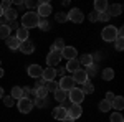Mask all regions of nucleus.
Returning <instances> with one entry per match:
<instances>
[{
	"label": "nucleus",
	"instance_id": "25",
	"mask_svg": "<svg viewBox=\"0 0 124 122\" xmlns=\"http://www.w3.org/2000/svg\"><path fill=\"white\" fill-rule=\"evenodd\" d=\"M78 61H79V66H91V65H93L91 55H88V53H86V55H83V56L79 58Z\"/></svg>",
	"mask_w": 124,
	"mask_h": 122
},
{
	"label": "nucleus",
	"instance_id": "51",
	"mask_svg": "<svg viewBox=\"0 0 124 122\" xmlns=\"http://www.w3.org/2000/svg\"><path fill=\"white\" fill-rule=\"evenodd\" d=\"M0 17H3V10H2V7H0Z\"/></svg>",
	"mask_w": 124,
	"mask_h": 122
},
{
	"label": "nucleus",
	"instance_id": "37",
	"mask_svg": "<svg viewBox=\"0 0 124 122\" xmlns=\"http://www.w3.org/2000/svg\"><path fill=\"white\" fill-rule=\"evenodd\" d=\"M2 99H3V104H5L7 107H12V106L15 104V99H13L12 96H3Z\"/></svg>",
	"mask_w": 124,
	"mask_h": 122
},
{
	"label": "nucleus",
	"instance_id": "5",
	"mask_svg": "<svg viewBox=\"0 0 124 122\" xmlns=\"http://www.w3.org/2000/svg\"><path fill=\"white\" fill-rule=\"evenodd\" d=\"M17 107H18V111L22 114H28L33 109V101L30 97H22V99H18V102H17Z\"/></svg>",
	"mask_w": 124,
	"mask_h": 122
},
{
	"label": "nucleus",
	"instance_id": "11",
	"mask_svg": "<svg viewBox=\"0 0 124 122\" xmlns=\"http://www.w3.org/2000/svg\"><path fill=\"white\" fill-rule=\"evenodd\" d=\"M76 56H78V51L75 46H65L61 50V58H66L68 61L70 59H76Z\"/></svg>",
	"mask_w": 124,
	"mask_h": 122
},
{
	"label": "nucleus",
	"instance_id": "16",
	"mask_svg": "<svg viewBox=\"0 0 124 122\" xmlns=\"http://www.w3.org/2000/svg\"><path fill=\"white\" fill-rule=\"evenodd\" d=\"M123 107H124V97L123 96H114V99L111 101V109L123 111Z\"/></svg>",
	"mask_w": 124,
	"mask_h": 122
},
{
	"label": "nucleus",
	"instance_id": "32",
	"mask_svg": "<svg viewBox=\"0 0 124 122\" xmlns=\"http://www.w3.org/2000/svg\"><path fill=\"white\" fill-rule=\"evenodd\" d=\"M50 104V101H48V97H45V99H40V97H35V102H33V106H37V107H40V109H43L45 106H48Z\"/></svg>",
	"mask_w": 124,
	"mask_h": 122
},
{
	"label": "nucleus",
	"instance_id": "20",
	"mask_svg": "<svg viewBox=\"0 0 124 122\" xmlns=\"http://www.w3.org/2000/svg\"><path fill=\"white\" fill-rule=\"evenodd\" d=\"M5 41H7V46H8L10 50H18L20 48V41L17 40V36H12V35H10Z\"/></svg>",
	"mask_w": 124,
	"mask_h": 122
},
{
	"label": "nucleus",
	"instance_id": "22",
	"mask_svg": "<svg viewBox=\"0 0 124 122\" xmlns=\"http://www.w3.org/2000/svg\"><path fill=\"white\" fill-rule=\"evenodd\" d=\"M108 12H109V15H111V17H119V15L123 13V5L114 3V5H111V8L108 10Z\"/></svg>",
	"mask_w": 124,
	"mask_h": 122
},
{
	"label": "nucleus",
	"instance_id": "6",
	"mask_svg": "<svg viewBox=\"0 0 124 122\" xmlns=\"http://www.w3.org/2000/svg\"><path fill=\"white\" fill-rule=\"evenodd\" d=\"M75 84H76V83L71 79V76H63V78L58 81V89L70 93L71 89H75Z\"/></svg>",
	"mask_w": 124,
	"mask_h": 122
},
{
	"label": "nucleus",
	"instance_id": "10",
	"mask_svg": "<svg viewBox=\"0 0 124 122\" xmlns=\"http://www.w3.org/2000/svg\"><path fill=\"white\" fill-rule=\"evenodd\" d=\"M71 79H73L75 83H79V84H85L86 81H89V79H88V74H86V71L83 68L76 69V71L73 73V76H71Z\"/></svg>",
	"mask_w": 124,
	"mask_h": 122
},
{
	"label": "nucleus",
	"instance_id": "45",
	"mask_svg": "<svg viewBox=\"0 0 124 122\" xmlns=\"http://www.w3.org/2000/svg\"><path fill=\"white\" fill-rule=\"evenodd\" d=\"M114 99V93H106V99L104 101H108V102H111Z\"/></svg>",
	"mask_w": 124,
	"mask_h": 122
},
{
	"label": "nucleus",
	"instance_id": "50",
	"mask_svg": "<svg viewBox=\"0 0 124 122\" xmlns=\"http://www.w3.org/2000/svg\"><path fill=\"white\" fill-rule=\"evenodd\" d=\"M3 74H5V73H3V69L0 68V78H3Z\"/></svg>",
	"mask_w": 124,
	"mask_h": 122
},
{
	"label": "nucleus",
	"instance_id": "13",
	"mask_svg": "<svg viewBox=\"0 0 124 122\" xmlns=\"http://www.w3.org/2000/svg\"><path fill=\"white\" fill-rule=\"evenodd\" d=\"M18 50L23 53V55H31V53L35 51V45H33L30 40H27V41H22V43H20Z\"/></svg>",
	"mask_w": 124,
	"mask_h": 122
},
{
	"label": "nucleus",
	"instance_id": "47",
	"mask_svg": "<svg viewBox=\"0 0 124 122\" xmlns=\"http://www.w3.org/2000/svg\"><path fill=\"white\" fill-rule=\"evenodd\" d=\"M12 3H15V5H23V0H12Z\"/></svg>",
	"mask_w": 124,
	"mask_h": 122
},
{
	"label": "nucleus",
	"instance_id": "35",
	"mask_svg": "<svg viewBox=\"0 0 124 122\" xmlns=\"http://www.w3.org/2000/svg\"><path fill=\"white\" fill-rule=\"evenodd\" d=\"M109 121L111 122H124V117L121 112H113L111 114V117H109Z\"/></svg>",
	"mask_w": 124,
	"mask_h": 122
},
{
	"label": "nucleus",
	"instance_id": "9",
	"mask_svg": "<svg viewBox=\"0 0 124 122\" xmlns=\"http://www.w3.org/2000/svg\"><path fill=\"white\" fill-rule=\"evenodd\" d=\"M66 112H68V117H70V119L76 121V119H79V117H81V114H83V109H81V106L71 104V106H68Z\"/></svg>",
	"mask_w": 124,
	"mask_h": 122
},
{
	"label": "nucleus",
	"instance_id": "29",
	"mask_svg": "<svg viewBox=\"0 0 124 122\" xmlns=\"http://www.w3.org/2000/svg\"><path fill=\"white\" fill-rule=\"evenodd\" d=\"M10 96H12L13 99H17V101H18V99H22V97H23V94H22V87H20V86L12 87V94H10Z\"/></svg>",
	"mask_w": 124,
	"mask_h": 122
},
{
	"label": "nucleus",
	"instance_id": "2",
	"mask_svg": "<svg viewBox=\"0 0 124 122\" xmlns=\"http://www.w3.org/2000/svg\"><path fill=\"white\" fill-rule=\"evenodd\" d=\"M101 38H103L104 41H108V43L116 41V38H117V27H114V25H108V27H104L103 31H101Z\"/></svg>",
	"mask_w": 124,
	"mask_h": 122
},
{
	"label": "nucleus",
	"instance_id": "33",
	"mask_svg": "<svg viewBox=\"0 0 124 122\" xmlns=\"http://www.w3.org/2000/svg\"><path fill=\"white\" fill-rule=\"evenodd\" d=\"M38 28L41 30V31H48V30L51 28V27H50V22H48L46 18H40V22H38Z\"/></svg>",
	"mask_w": 124,
	"mask_h": 122
},
{
	"label": "nucleus",
	"instance_id": "15",
	"mask_svg": "<svg viewBox=\"0 0 124 122\" xmlns=\"http://www.w3.org/2000/svg\"><path fill=\"white\" fill-rule=\"evenodd\" d=\"M51 114H53V117H55L56 121H63V119H66V117H68L66 109H65V107H61V106H58V107H55Z\"/></svg>",
	"mask_w": 124,
	"mask_h": 122
},
{
	"label": "nucleus",
	"instance_id": "36",
	"mask_svg": "<svg viewBox=\"0 0 124 122\" xmlns=\"http://www.w3.org/2000/svg\"><path fill=\"white\" fill-rule=\"evenodd\" d=\"M55 20H56L58 23H63V22H68V17L65 12H60V13H56L55 15Z\"/></svg>",
	"mask_w": 124,
	"mask_h": 122
},
{
	"label": "nucleus",
	"instance_id": "49",
	"mask_svg": "<svg viewBox=\"0 0 124 122\" xmlns=\"http://www.w3.org/2000/svg\"><path fill=\"white\" fill-rule=\"evenodd\" d=\"M2 97H3V87L0 86V99H2Z\"/></svg>",
	"mask_w": 124,
	"mask_h": 122
},
{
	"label": "nucleus",
	"instance_id": "12",
	"mask_svg": "<svg viewBox=\"0 0 124 122\" xmlns=\"http://www.w3.org/2000/svg\"><path fill=\"white\" fill-rule=\"evenodd\" d=\"M55 78H56V69H55V68H50V66H48V68H45V69L41 71V79H43L45 83H46V81H53Z\"/></svg>",
	"mask_w": 124,
	"mask_h": 122
},
{
	"label": "nucleus",
	"instance_id": "39",
	"mask_svg": "<svg viewBox=\"0 0 124 122\" xmlns=\"http://www.w3.org/2000/svg\"><path fill=\"white\" fill-rule=\"evenodd\" d=\"M88 18H89V22H93V23H96V22H99V13H98V12H91Z\"/></svg>",
	"mask_w": 124,
	"mask_h": 122
},
{
	"label": "nucleus",
	"instance_id": "41",
	"mask_svg": "<svg viewBox=\"0 0 124 122\" xmlns=\"http://www.w3.org/2000/svg\"><path fill=\"white\" fill-rule=\"evenodd\" d=\"M0 7H2L3 12H5V10H8V8H12V0H3V2L0 3Z\"/></svg>",
	"mask_w": 124,
	"mask_h": 122
},
{
	"label": "nucleus",
	"instance_id": "43",
	"mask_svg": "<svg viewBox=\"0 0 124 122\" xmlns=\"http://www.w3.org/2000/svg\"><path fill=\"white\" fill-rule=\"evenodd\" d=\"M22 94H23V97H28L30 94H31V87H23L22 89Z\"/></svg>",
	"mask_w": 124,
	"mask_h": 122
},
{
	"label": "nucleus",
	"instance_id": "4",
	"mask_svg": "<svg viewBox=\"0 0 124 122\" xmlns=\"http://www.w3.org/2000/svg\"><path fill=\"white\" fill-rule=\"evenodd\" d=\"M68 99H70L71 104L79 106V104L83 102V99H85V94H83V91H81L79 87H75V89H71V91L68 93Z\"/></svg>",
	"mask_w": 124,
	"mask_h": 122
},
{
	"label": "nucleus",
	"instance_id": "18",
	"mask_svg": "<svg viewBox=\"0 0 124 122\" xmlns=\"http://www.w3.org/2000/svg\"><path fill=\"white\" fill-rule=\"evenodd\" d=\"M108 8H109V5H108L106 0H96L94 2V12H98V13H103Z\"/></svg>",
	"mask_w": 124,
	"mask_h": 122
},
{
	"label": "nucleus",
	"instance_id": "38",
	"mask_svg": "<svg viewBox=\"0 0 124 122\" xmlns=\"http://www.w3.org/2000/svg\"><path fill=\"white\" fill-rule=\"evenodd\" d=\"M124 38H116V50H117V51H123V48H124V41H123Z\"/></svg>",
	"mask_w": 124,
	"mask_h": 122
},
{
	"label": "nucleus",
	"instance_id": "28",
	"mask_svg": "<svg viewBox=\"0 0 124 122\" xmlns=\"http://www.w3.org/2000/svg\"><path fill=\"white\" fill-rule=\"evenodd\" d=\"M45 87H46L48 93H55V91H58V83L53 79V81H46L45 83Z\"/></svg>",
	"mask_w": 124,
	"mask_h": 122
},
{
	"label": "nucleus",
	"instance_id": "27",
	"mask_svg": "<svg viewBox=\"0 0 124 122\" xmlns=\"http://www.w3.org/2000/svg\"><path fill=\"white\" fill-rule=\"evenodd\" d=\"M55 99H56L58 102H63V101H66V99H68V93H66V91L58 89V91H55Z\"/></svg>",
	"mask_w": 124,
	"mask_h": 122
},
{
	"label": "nucleus",
	"instance_id": "46",
	"mask_svg": "<svg viewBox=\"0 0 124 122\" xmlns=\"http://www.w3.org/2000/svg\"><path fill=\"white\" fill-rule=\"evenodd\" d=\"M56 74H60L61 78H63V76L66 74V69H65V68H58V69H56Z\"/></svg>",
	"mask_w": 124,
	"mask_h": 122
},
{
	"label": "nucleus",
	"instance_id": "21",
	"mask_svg": "<svg viewBox=\"0 0 124 122\" xmlns=\"http://www.w3.org/2000/svg\"><path fill=\"white\" fill-rule=\"evenodd\" d=\"M65 69L70 71V73H75L76 69H79V61L78 59H70L66 63V66H65Z\"/></svg>",
	"mask_w": 124,
	"mask_h": 122
},
{
	"label": "nucleus",
	"instance_id": "34",
	"mask_svg": "<svg viewBox=\"0 0 124 122\" xmlns=\"http://www.w3.org/2000/svg\"><path fill=\"white\" fill-rule=\"evenodd\" d=\"M99 111H101V112H109V111H111V102H108V101L103 99V101L99 102Z\"/></svg>",
	"mask_w": 124,
	"mask_h": 122
},
{
	"label": "nucleus",
	"instance_id": "26",
	"mask_svg": "<svg viewBox=\"0 0 124 122\" xmlns=\"http://www.w3.org/2000/svg\"><path fill=\"white\" fill-rule=\"evenodd\" d=\"M10 31H12V30L8 28L7 23H5V25H0V38H2V40H7V38L10 36Z\"/></svg>",
	"mask_w": 124,
	"mask_h": 122
},
{
	"label": "nucleus",
	"instance_id": "23",
	"mask_svg": "<svg viewBox=\"0 0 124 122\" xmlns=\"http://www.w3.org/2000/svg\"><path fill=\"white\" fill-rule=\"evenodd\" d=\"M101 76H103L104 81H111V79H114V69H113V68H104L103 73H101Z\"/></svg>",
	"mask_w": 124,
	"mask_h": 122
},
{
	"label": "nucleus",
	"instance_id": "8",
	"mask_svg": "<svg viewBox=\"0 0 124 122\" xmlns=\"http://www.w3.org/2000/svg\"><path fill=\"white\" fill-rule=\"evenodd\" d=\"M61 61V51H56V50H50V53H48L46 56V63L50 68H53V66H56L58 63Z\"/></svg>",
	"mask_w": 124,
	"mask_h": 122
},
{
	"label": "nucleus",
	"instance_id": "14",
	"mask_svg": "<svg viewBox=\"0 0 124 122\" xmlns=\"http://www.w3.org/2000/svg\"><path fill=\"white\" fill-rule=\"evenodd\" d=\"M41 71H43V68L38 66V65H30L28 66V76H30V78H33V79L41 78Z\"/></svg>",
	"mask_w": 124,
	"mask_h": 122
},
{
	"label": "nucleus",
	"instance_id": "19",
	"mask_svg": "<svg viewBox=\"0 0 124 122\" xmlns=\"http://www.w3.org/2000/svg\"><path fill=\"white\" fill-rule=\"evenodd\" d=\"M15 36H17V40H18L20 43H22V41H27V40H28L30 33H28V30H27V28L20 27V28L17 30V35H15Z\"/></svg>",
	"mask_w": 124,
	"mask_h": 122
},
{
	"label": "nucleus",
	"instance_id": "42",
	"mask_svg": "<svg viewBox=\"0 0 124 122\" xmlns=\"http://www.w3.org/2000/svg\"><path fill=\"white\" fill-rule=\"evenodd\" d=\"M23 5H25L27 8H35V7H37L38 3H37L35 0H27V2H23Z\"/></svg>",
	"mask_w": 124,
	"mask_h": 122
},
{
	"label": "nucleus",
	"instance_id": "52",
	"mask_svg": "<svg viewBox=\"0 0 124 122\" xmlns=\"http://www.w3.org/2000/svg\"><path fill=\"white\" fill-rule=\"evenodd\" d=\"M0 65H2V61H0Z\"/></svg>",
	"mask_w": 124,
	"mask_h": 122
},
{
	"label": "nucleus",
	"instance_id": "3",
	"mask_svg": "<svg viewBox=\"0 0 124 122\" xmlns=\"http://www.w3.org/2000/svg\"><path fill=\"white\" fill-rule=\"evenodd\" d=\"M37 13H38L40 18H48L51 13H53V8L48 2H37Z\"/></svg>",
	"mask_w": 124,
	"mask_h": 122
},
{
	"label": "nucleus",
	"instance_id": "1",
	"mask_svg": "<svg viewBox=\"0 0 124 122\" xmlns=\"http://www.w3.org/2000/svg\"><path fill=\"white\" fill-rule=\"evenodd\" d=\"M38 22H40V17L37 12H33V10H30L27 13H23V17H22V25L20 27H23V28H35V27H38Z\"/></svg>",
	"mask_w": 124,
	"mask_h": 122
},
{
	"label": "nucleus",
	"instance_id": "30",
	"mask_svg": "<svg viewBox=\"0 0 124 122\" xmlns=\"http://www.w3.org/2000/svg\"><path fill=\"white\" fill-rule=\"evenodd\" d=\"M86 74H88V79L89 78H94L96 74H98V68H96V65H91V66H86Z\"/></svg>",
	"mask_w": 124,
	"mask_h": 122
},
{
	"label": "nucleus",
	"instance_id": "40",
	"mask_svg": "<svg viewBox=\"0 0 124 122\" xmlns=\"http://www.w3.org/2000/svg\"><path fill=\"white\" fill-rule=\"evenodd\" d=\"M99 20H101V22H109V20H111L109 12L106 10V12H103V13H99Z\"/></svg>",
	"mask_w": 124,
	"mask_h": 122
},
{
	"label": "nucleus",
	"instance_id": "7",
	"mask_svg": "<svg viewBox=\"0 0 124 122\" xmlns=\"http://www.w3.org/2000/svg\"><path fill=\"white\" fill-rule=\"evenodd\" d=\"M66 17H68V20L73 22V23H83V20H85V13H83L79 8H71L66 13Z\"/></svg>",
	"mask_w": 124,
	"mask_h": 122
},
{
	"label": "nucleus",
	"instance_id": "44",
	"mask_svg": "<svg viewBox=\"0 0 124 122\" xmlns=\"http://www.w3.org/2000/svg\"><path fill=\"white\" fill-rule=\"evenodd\" d=\"M8 28H10V30H18V28H20V25L17 23V20H15V22L8 23Z\"/></svg>",
	"mask_w": 124,
	"mask_h": 122
},
{
	"label": "nucleus",
	"instance_id": "48",
	"mask_svg": "<svg viewBox=\"0 0 124 122\" xmlns=\"http://www.w3.org/2000/svg\"><path fill=\"white\" fill-rule=\"evenodd\" d=\"M60 122H75L73 119H70V117H66V119H63V121H60Z\"/></svg>",
	"mask_w": 124,
	"mask_h": 122
},
{
	"label": "nucleus",
	"instance_id": "24",
	"mask_svg": "<svg viewBox=\"0 0 124 122\" xmlns=\"http://www.w3.org/2000/svg\"><path fill=\"white\" fill-rule=\"evenodd\" d=\"M65 46H66V45H65V40H63V38H56V40H55V43L51 45V48H50V50H56V51H61V50H63Z\"/></svg>",
	"mask_w": 124,
	"mask_h": 122
},
{
	"label": "nucleus",
	"instance_id": "31",
	"mask_svg": "<svg viewBox=\"0 0 124 122\" xmlns=\"http://www.w3.org/2000/svg\"><path fill=\"white\" fill-rule=\"evenodd\" d=\"M81 91H83V94H91V93H94V86H93V83L86 81L83 84V87H81Z\"/></svg>",
	"mask_w": 124,
	"mask_h": 122
},
{
	"label": "nucleus",
	"instance_id": "17",
	"mask_svg": "<svg viewBox=\"0 0 124 122\" xmlns=\"http://www.w3.org/2000/svg\"><path fill=\"white\" fill-rule=\"evenodd\" d=\"M17 15H18V12L15 8H8L3 12V17H5V20H7V25L8 23H12V22H15L17 20Z\"/></svg>",
	"mask_w": 124,
	"mask_h": 122
}]
</instances>
